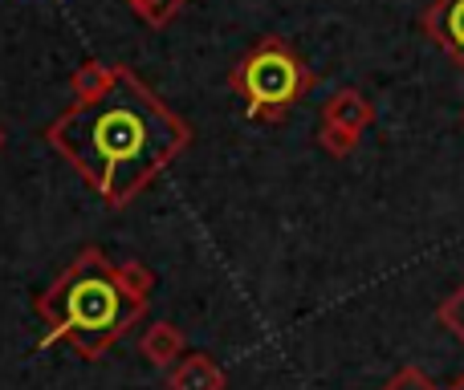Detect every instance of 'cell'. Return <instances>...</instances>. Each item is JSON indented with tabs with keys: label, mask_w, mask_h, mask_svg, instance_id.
I'll use <instances>...</instances> for the list:
<instances>
[{
	"label": "cell",
	"mask_w": 464,
	"mask_h": 390,
	"mask_svg": "<svg viewBox=\"0 0 464 390\" xmlns=\"http://www.w3.org/2000/svg\"><path fill=\"white\" fill-rule=\"evenodd\" d=\"M45 143L106 207H127L192 147V127L127 65H111L98 94L73 98Z\"/></svg>",
	"instance_id": "obj_1"
},
{
	"label": "cell",
	"mask_w": 464,
	"mask_h": 390,
	"mask_svg": "<svg viewBox=\"0 0 464 390\" xmlns=\"http://www.w3.org/2000/svg\"><path fill=\"white\" fill-rule=\"evenodd\" d=\"M147 301L122 289L114 261H106L102 248H82L70 269L37 297V313L49 326V342H70L82 358H102L114 342L127 338V329L143 318Z\"/></svg>",
	"instance_id": "obj_2"
},
{
	"label": "cell",
	"mask_w": 464,
	"mask_h": 390,
	"mask_svg": "<svg viewBox=\"0 0 464 390\" xmlns=\"http://www.w3.org/2000/svg\"><path fill=\"white\" fill-rule=\"evenodd\" d=\"M228 86L240 94L248 119L281 122L302 102L305 90L314 86V73L305 70V62L281 37H265V41H256L245 53V62L228 73Z\"/></svg>",
	"instance_id": "obj_3"
},
{
	"label": "cell",
	"mask_w": 464,
	"mask_h": 390,
	"mask_svg": "<svg viewBox=\"0 0 464 390\" xmlns=\"http://www.w3.org/2000/svg\"><path fill=\"white\" fill-rule=\"evenodd\" d=\"M424 33L464 70V0H436L424 13Z\"/></svg>",
	"instance_id": "obj_4"
},
{
	"label": "cell",
	"mask_w": 464,
	"mask_h": 390,
	"mask_svg": "<svg viewBox=\"0 0 464 390\" xmlns=\"http://www.w3.org/2000/svg\"><path fill=\"white\" fill-rule=\"evenodd\" d=\"M322 122L338 130H351V135H362V130L375 122V106H371L367 94L359 90H334L322 106Z\"/></svg>",
	"instance_id": "obj_5"
},
{
	"label": "cell",
	"mask_w": 464,
	"mask_h": 390,
	"mask_svg": "<svg viewBox=\"0 0 464 390\" xmlns=\"http://www.w3.org/2000/svg\"><path fill=\"white\" fill-rule=\"evenodd\" d=\"M168 386L171 390H225L228 375L220 370L217 358H208V354H188V358H179L176 366H171Z\"/></svg>",
	"instance_id": "obj_6"
},
{
	"label": "cell",
	"mask_w": 464,
	"mask_h": 390,
	"mask_svg": "<svg viewBox=\"0 0 464 390\" xmlns=\"http://www.w3.org/2000/svg\"><path fill=\"white\" fill-rule=\"evenodd\" d=\"M139 354H143L151 366L168 370L171 362H179V354H184V334H179V326L155 321V326L143 334V342H139Z\"/></svg>",
	"instance_id": "obj_7"
},
{
	"label": "cell",
	"mask_w": 464,
	"mask_h": 390,
	"mask_svg": "<svg viewBox=\"0 0 464 390\" xmlns=\"http://www.w3.org/2000/svg\"><path fill=\"white\" fill-rule=\"evenodd\" d=\"M135 8L139 21H147L151 29H168L179 13H184V0H127Z\"/></svg>",
	"instance_id": "obj_8"
},
{
	"label": "cell",
	"mask_w": 464,
	"mask_h": 390,
	"mask_svg": "<svg viewBox=\"0 0 464 390\" xmlns=\"http://www.w3.org/2000/svg\"><path fill=\"white\" fill-rule=\"evenodd\" d=\"M114 272H119L122 289H127L130 297H139V301H147V297H151L155 277H151V269H147L143 261H119V264H114Z\"/></svg>",
	"instance_id": "obj_9"
},
{
	"label": "cell",
	"mask_w": 464,
	"mask_h": 390,
	"mask_svg": "<svg viewBox=\"0 0 464 390\" xmlns=\"http://www.w3.org/2000/svg\"><path fill=\"white\" fill-rule=\"evenodd\" d=\"M436 318H440V326L449 329V334H452V338H457V342L464 346V281H460V285L452 289V293L440 301V309H436Z\"/></svg>",
	"instance_id": "obj_10"
},
{
	"label": "cell",
	"mask_w": 464,
	"mask_h": 390,
	"mask_svg": "<svg viewBox=\"0 0 464 390\" xmlns=\"http://www.w3.org/2000/svg\"><path fill=\"white\" fill-rule=\"evenodd\" d=\"M106 78H111V65H102V62H82L78 70H73V98L98 94V90L106 86Z\"/></svg>",
	"instance_id": "obj_11"
},
{
	"label": "cell",
	"mask_w": 464,
	"mask_h": 390,
	"mask_svg": "<svg viewBox=\"0 0 464 390\" xmlns=\"http://www.w3.org/2000/svg\"><path fill=\"white\" fill-rule=\"evenodd\" d=\"M359 138H362V135H351V130L326 127V122L318 127V147H322L326 155H334V159H346V155H351L354 147H359Z\"/></svg>",
	"instance_id": "obj_12"
},
{
	"label": "cell",
	"mask_w": 464,
	"mask_h": 390,
	"mask_svg": "<svg viewBox=\"0 0 464 390\" xmlns=\"http://www.w3.org/2000/svg\"><path fill=\"white\" fill-rule=\"evenodd\" d=\"M379 390H440V386H436L420 366H403V370H395Z\"/></svg>",
	"instance_id": "obj_13"
},
{
	"label": "cell",
	"mask_w": 464,
	"mask_h": 390,
	"mask_svg": "<svg viewBox=\"0 0 464 390\" xmlns=\"http://www.w3.org/2000/svg\"><path fill=\"white\" fill-rule=\"evenodd\" d=\"M449 390H464V375H460V378H457V383H452Z\"/></svg>",
	"instance_id": "obj_14"
},
{
	"label": "cell",
	"mask_w": 464,
	"mask_h": 390,
	"mask_svg": "<svg viewBox=\"0 0 464 390\" xmlns=\"http://www.w3.org/2000/svg\"><path fill=\"white\" fill-rule=\"evenodd\" d=\"M0 151H5V127H0Z\"/></svg>",
	"instance_id": "obj_15"
},
{
	"label": "cell",
	"mask_w": 464,
	"mask_h": 390,
	"mask_svg": "<svg viewBox=\"0 0 464 390\" xmlns=\"http://www.w3.org/2000/svg\"><path fill=\"white\" fill-rule=\"evenodd\" d=\"M460 122H464V114H460Z\"/></svg>",
	"instance_id": "obj_16"
}]
</instances>
